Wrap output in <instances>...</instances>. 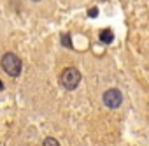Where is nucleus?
<instances>
[{"instance_id":"f257e3e1","label":"nucleus","mask_w":149,"mask_h":146,"mask_svg":"<svg viewBox=\"0 0 149 146\" xmlns=\"http://www.w3.org/2000/svg\"><path fill=\"white\" fill-rule=\"evenodd\" d=\"M60 83L65 90H76L81 83V72L76 67H68L61 72L60 76Z\"/></svg>"},{"instance_id":"f03ea898","label":"nucleus","mask_w":149,"mask_h":146,"mask_svg":"<svg viewBox=\"0 0 149 146\" xmlns=\"http://www.w3.org/2000/svg\"><path fill=\"white\" fill-rule=\"evenodd\" d=\"M2 69L7 72L9 76H13V78H16V76H19L21 74V60H19V56L16 55V53H6L4 56H2Z\"/></svg>"},{"instance_id":"7ed1b4c3","label":"nucleus","mask_w":149,"mask_h":146,"mask_svg":"<svg viewBox=\"0 0 149 146\" xmlns=\"http://www.w3.org/2000/svg\"><path fill=\"white\" fill-rule=\"evenodd\" d=\"M121 102H123V95H121V92H119V90L111 88V90H107V92L104 93V104H105L107 107L116 109V107H119V106H121Z\"/></svg>"},{"instance_id":"20e7f679","label":"nucleus","mask_w":149,"mask_h":146,"mask_svg":"<svg viewBox=\"0 0 149 146\" xmlns=\"http://www.w3.org/2000/svg\"><path fill=\"white\" fill-rule=\"evenodd\" d=\"M112 39H114V32H112L111 28H104V30H100V41H102L104 44H111Z\"/></svg>"},{"instance_id":"39448f33","label":"nucleus","mask_w":149,"mask_h":146,"mask_svg":"<svg viewBox=\"0 0 149 146\" xmlns=\"http://www.w3.org/2000/svg\"><path fill=\"white\" fill-rule=\"evenodd\" d=\"M42 146H60V142L54 137H46L44 142H42Z\"/></svg>"},{"instance_id":"423d86ee","label":"nucleus","mask_w":149,"mask_h":146,"mask_svg":"<svg viewBox=\"0 0 149 146\" xmlns=\"http://www.w3.org/2000/svg\"><path fill=\"white\" fill-rule=\"evenodd\" d=\"M61 44H63L65 48H72V41H70V37H68L67 34H65V35L61 37Z\"/></svg>"},{"instance_id":"0eeeda50","label":"nucleus","mask_w":149,"mask_h":146,"mask_svg":"<svg viewBox=\"0 0 149 146\" xmlns=\"http://www.w3.org/2000/svg\"><path fill=\"white\" fill-rule=\"evenodd\" d=\"M90 16H91V18H95V16H97V9H95V7L90 11Z\"/></svg>"},{"instance_id":"6e6552de","label":"nucleus","mask_w":149,"mask_h":146,"mask_svg":"<svg viewBox=\"0 0 149 146\" xmlns=\"http://www.w3.org/2000/svg\"><path fill=\"white\" fill-rule=\"evenodd\" d=\"M2 88H4V85H2V81H0V90H2Z\"/></svg>"},{"instance_id":"1a4fd4ad","label":"nucleus","mask_w":149,"mask_h":146,"mask_svg":"<svg viewBox=\"0 0 149 146\" xmlns=\"http://www.w3.org/2000/svg\"><path fill=\"white\" fill-rule=\"evenodd\" d=\"M33 2H39V0H33Z\"/></svg>"}]
</instances>
